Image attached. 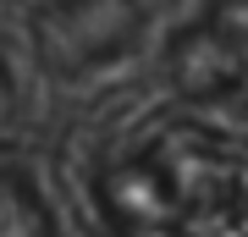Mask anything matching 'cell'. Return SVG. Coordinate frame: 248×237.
Masks as SVG:
<instances>
[{"mask_svg": "<svg viewBox=\"0 0 248 237\" xmlns=\"http://www.w3.org/2000/svg\"><path fill=\"white\" fill-rule=\"evenodd\" d=\"M138 33V0H45L33 11V39L55 66L78 72L116 55Z\"/></svg>", "mask_w": 248, "mask_h": 237, "instance_id": "cell-1", "label": "cell"}]
</instances>
